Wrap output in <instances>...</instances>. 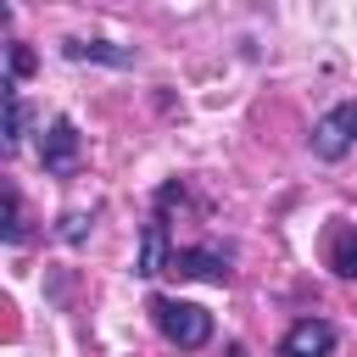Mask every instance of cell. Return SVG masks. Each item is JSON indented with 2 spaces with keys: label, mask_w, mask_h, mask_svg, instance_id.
<instances>
[{
  "label": "cell",
  "mask_w": 357,
  "mask_h": 357,
  "mask_svg": "<svg viewBox=\"0 0 357 357\" xmlns=\"http://www.w3.org/2000/svg\"><path fill=\"white\" fill-rule=\"evenodd\" d=\"M335 351V329L324 318H301L290 324V335L279 340V357H329Z\"/></svg>",
  "instance_id": "obj_4"
},
{
  "label": "cell",
  "mask_w": 357,
  "mask_h": 357,
  "mask_svg": "<svg viewBox=\"0 0 357 357\" xmlns=\"http://www.w3.org/2000/svg\"><path fill=\"white\" fill-rule=\"evenodd\" d=\"M167 257H173V251H167V223H162V218H151V223H145L139 273H145V279H151V273H167Z\"/></svg>",
  "instance_id": "obj_6"
},
{
  "label": "cell",
  "mask_w": 357,
  "mask_h": 357,
  "mask_svg": "<svg viewBox=\"0 0 357 357\" xmlns=\"http://www.w3.org/2000/svg\"><path fill=\"white\" fill-rule=\"evenodd\" d=\"M151 318H156V329H162L178 351H195V346H206V340H212V312H206V307H195V301L151 296Z\"/></svg>",
  "instance_id": "obj_1"
},
{
  "label": "cell",
  "mask_w": 357,
  "mask_h": 357,
  "mask_svg": "<svg viewBox=\"0 0 357 357\" xmlns=\"http://www.w3.org/2000/svg\"><path fill=\"white\" fill-rule=\"evenodd\" d=\"M73 156H78V128H73L67 117H56L50 134H45V167H50V173H67Z\"/></svg>",
  "instance_id": "obj_5"
},
{
  "label": "cell",
  "mask_w": 357,
  "mask_h": 357,
  "mask_svg": "<svg viewBox=\"0 0 357 357\" xmlns=\"http://www.w3.org/2000/svg\"><path fill=\"white\" fill-rule=\"evenodd\" d=\"M351 145H357V100H340L335 112H324V117L312 123V151H318L324 162H340Z\"/></svg>",
  "instance_id": "obj_2"
},
{
  "label": "cell",
  "mask_w": 357,
  "mask_h": 357,
  "mask_svg": "<svg viewBox=\"0 0 357 357\" xmlns=\"http://www.w3.org/2000/svg\"><path fill=\"white\" fill-rule=\"evenodd\" d=\"M67 56L73 61H112V67H128L134 50H117V45H84V39H67Z\"/></svg>",
  "instance_id": "obj_8"
},
{
  "label": "cell",
  "mask_w": 357,
  "mask_h": 357,
  "mask_svg": "<svg viewBox=\"0 0 357 357\" xmlns=\"http://www.w3.org/2000/svg\"><path fill=\"white\" fill-rule=\"evenodd\" d=\"M28 67H33V56H28L22 45H11V78H17V73H28Z\"/></svg>",
  "instance_id": "obj_10"
},
{
  "label": "cell",
  "mask_w": 357,
  "mask_h": 357,
  "mask_svg": "<svg viewBox=\"0 0 357 357\" xmlns=\"http://www.w3.org/2000/svg\"><path fill=\"white\" fill-rule=\"evenodd\" d=\"M0 234H6V245H17V240H22V201H17V190H11V184H6V229H0Z\"/></svg>",
  "instance_id": "obj_9"
},
{
  "label": "cell",
  "mask_w": 357,
  "mask_h": 357,
  "mask_svg": "<svg viewBox=\"0 0 357 357\" xmlns=\"http://www.w3.org/2000/svg\"><path fill=\"white\" fill-rule=\"evenodd\" d=\"M167 273H178V279H212V284H229V251H218V245L173 251V257H167Z\"/></svg>",
  "instance_id": "obj_3"
},
{
  "label": "cell",
  "mask_w": 357,
  "mask_h": 357,
  "mask_svg": "<svg viewBox=\"0 0 357 357\" xmlns=\"http://www.w3.org/2000/svg\"><path fill=\"white\" fill-rule=\"evenodd\" d=\"M84 223H89V218H84V212H73V218H67V229H61V234H67V240H84Z\"/></svg>",
  "instance_id": "obj_11"
},
{
  "label": "cell",
  "mask_w": 357,
  "mask_h": 357,
  "mask_svg": "<svg viewBox=\"0 0 357 357\" xmlns=\"http://www.w3.org/2000/svg\"><path fill=\"white\" fill-rule=\"evenodd\" d=\"M329 268L340 279H357V229H335L329 234Z\"/></svg>",
  "instance_id": "obj_7"
}]
</instances>
